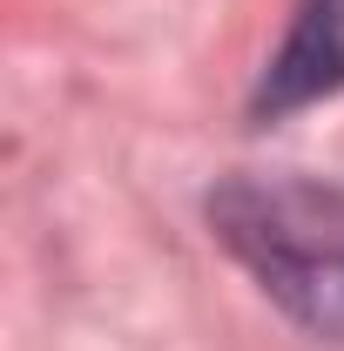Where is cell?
Masks as SVG:
<instances>
[{
    "label": "cell",
    "mask_w": 344,
    "mask_h": 351,
    "mask_svg": "<svg viewBox=\"0 0 344 351\" xmlns=\"http://www.w3.org/2000/svg\"><path fill=\"white\" fill-rule=\"evenodd\" d=\"M203 210L216 243L304 338L344 345V182L223 176Z\"/></svg>",
    "instance_id": "cell-1"
},
{
    "label": "cell",
    "mask_w": 344,
    "mask_h": 351,
    "mask_svg": "<svg viewBox=\"0 0 344 351\" xmlns=\"http://www.w3.org/2000/svg\"><path fill=\"white\" fill-rule=\"evenodd\" d=\"M338 88H344V0H297L284 47L263 61L257 88H250V115L284 122L310 101H331Z\"/></svg>",
    "instance_id": "cell-2"
}]
</instances>
